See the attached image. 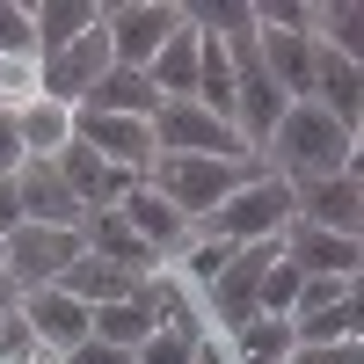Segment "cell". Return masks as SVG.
I'll return each mask as SVG.
<instances>
[{
  "mask_svg": "<svg viewBox=\"0 0 364 364\" xmlns=\"http://www.w3.org/2000/svg\"><path fill=\"white\" fill-rule=\"evenodd\" d=\"M262 154H277V182H328V175H343L350 168V154H357V139L328 117L321 102H291L284 117H277V132H269V146Z\"/></svg>",
  "mask_w": 364,
  "mask_h": 364,
  "instance_id": "1",
  "label": "cell"
},
{
  "mask_svg": "<svg viewBox=\"0 0 364 364\" xmlns=\"http://www.w3.org/2000/svg\"><path fill=\"white\" fill-rule=\"evenodd\" d=\"M248 175H262L255 161H197V154H161L154 168H146V190H154L161 204H175V219H211Z\"/></svg>",
  "mask_w": 364,
  "mask_h": 364,
  "instance_id": "2",
  "label": "cell"
},
{
  "mask_svg": "<svg viewBox=\"0 0 364 364\" xmlns=\"http://www.w3.org/2000/svg\"><path fill=\"white\" fill-rule=\"evenodd\" d=\"M291 226V182L277 175H248L240 190L204 219V240H226V248H255V240H277Z\"/></svg>",
  "mask_w": 364,
  "mask_h": 364,
  "instance_id": "3",
  "label": "cell"
},
{
  "mask_svg": "<svg viewBox=\"0 0 364 364\" xmlns=\"http://www.w3.org/2000/svg\"><path fill=\"white\" fill-rule=\"evenodd\" d=\"M80 262V226H15L0 240V269L15 291H44Z\"/></svg>",
  "mask_w": 364,
  "mask_h": 364,
  "instance_id": "4",
  "label": "cell"
},
{
  "mask_svg": "<svg viewBox=\"0 0 364 364\" xmlns=\"http://www.w3.org/2000/svg\"><path fill=\"white\" fill-rule=\"evenodd\" d=\"M182 29V8H168V0H117V8H102V37H109V66H132L146 73L154 66V51Z\"/></svg>",
  "mask_w": 364,
  "mask_h": 364,
  "instance_id": "5",
  "label": "cell"
},
{
  "mask_svg": "<svg viewBox=\"0 0 364 364\" xmlns=\"http://www.w3.org/2000/svg\"><path fill=\"white\" fill-rule=\"evenodd\" d=\"M154 154H197V161H255L248 139L233 124H219L197 102H161L154 109Z\"/></svg>",
  "mask_w": 364,
  "mask_h": 364,
  "instance_id": "6",
  "label": "cell"
},
{
  "mask_svg": "<svg viewBox=\"0 0 364 364\" xmlns=\"http://www.w3.org/2000/svg\"><path fill=\"white\" fill-rule=\"evenodd\" d=\"M102 73H109V37H102V22H95L80 44H66L58 58H37V95L58 102V109H80L87 95H95Z\"/></svg>",
  "mask_w": 364,
  "mask_h": 364,
  "instance_id": "7",
  "label": "cell"
},
{
  "mask_svg": "<svg viewBox=\"0 0 364 364\" xmlns=\"http://www.w3.org/2000/svg\"><path fill=\"white\" fill-rule=\"evenodd\" d=\"M73 139L87 154H102L109 168L124 175H146L161 154H154V124H139V117H102V109H73Z\"/></svg>",
  "mask_w": 364,
  "mask_h": 364,
  "instance_id": "8",
  "label": "cell"
},
{
  "mask_svg": "<svg viewBox=\"0 0 364 364\" xmlns=\"http://www.w3.org/2000/svg\"><path fill=\"white\" fill-rule=\"evenodd\" d=\"M291 219H306V226H321V233L357 240V226H364V182H357V175L299 182V190H291Z\"/></svg>",
  "mask_w": 364,
  "mask_h": 364,
  "instance_id": "9",
  "label": "cell"
},
{
  "mask_svg": "<svg viewBox=\"0 0 364 364\" xmlns=\"http://www.w3.org/2000/svg\"><path fill=\"white\" fill-rule=\"evenodd\" d=\"M277 255L299 269V277H357V262H364L357 240L321 233V226H306V219H291V226L277 233Z\"/></svg>",
  "mask_w": 364,
  "mask_h": 364,
  "instance_id": "10",
  "label": "cell"
},
{
  "mask_svg": "<svg viewBox=\"0 0 364 364\" xmlns=\"http://www.w3.org/2000/svg\"><path fill=\"white\" fill-rule=\"evenodd\" d=\"M15 314L29 321V336H37V350H44V357H66L73 343H87V306H80V299H66L58 284L22 291V306H15Z\"/></svg>",
  "mask_w": 364,
  "mask_h": 364,
  "instance_id": "11",
  "label": "cell"
},
{
  "mask_svg": "<svg viewBox=\"0 0 364 364\" xmlns=\"http://www.w3.org/2000/svg\"><path fill=\"white\" fill-rule=\"evenodd\" d=\"M15 204H22V226H80V219H87L80 197L58 182L51 161H22V168H15Z\"/></svg>",
  "mask_w": 364,
  "mask_h": 364,
  "instance_id": "12",
  "label": "cell"
},
{
  "mask_svg": "<svg viewBox=\"0 0 364 364\" xmlns=\"http://www.w3.org/2000/svg\"><path fill=\"white\" fill-rule=\"evenodd\" d=\"M306 102H321V109L357 139V124H364V80H357L350 58H336L328 44H314V95H306Z\"/></svg>",
  "mask_w": 364,
  "mask_h": 364,
  "instance_id": "13",
  "label": "cell"
},
{
  "mask_svg": "<svg viewBox=\"0 0 364 364\" xmlns=\"http://www.w3.org/2000/svg\"><path fill=\"white\" fill-rule=\"evenodd\" d=\"M80 248L87 255H102V262H117V269H132V277H146V269H161V255L146 248V240L117 219V211H87L80 219Z\"/></svg>",
  "mask_w": 364,
  "mask_h": 364,
  "instance_id": "14",
  "label": "cell"
},
{
  "mask_svg": "<svg viewBox=\"0 0 364 364\" xmlns=\"http://www.w3.org/2000/svg\"><path fill=\"white\" fill-rule=\"evenodd\" d=\"M95 22H102L95 0H44V8H29V29H37V58H58L66 44H80Z\"/></svg>",
  "mask_w": 364,
  "mask_h": 364,
  "instance_id": "15",
  "label": "cell"
},
{
  "mask_svg": "<svg viewBox=\"0 0 364 364\" xmlns=\"http://www.w3.org/2000/svg\"><path fill=\"white\" fill-rule=\"evenodd\" d=\"M58 291H66V299H80V306L95 314V306H117V299H132V291H139V277H132V269H117V262H102V255H87V248H80V262L66 269V277H58Z\"/></svg>",
  "mask_w": 364,
  "mask_h": 364,
  "instance_id": "16",
  "label": "cell"
},
{
  "mask_svg": "<svg viewBox=\"0 0 364 364\" xmlns=\"http://www.w3.org/2000/svg\"><path fill=\"white\" fill-rule=\"evenodd\" d=\"M80 109H102V117H139V124H154L161 87L146 80V73H132V66H109V73L95 80V95H87Z\"/></svg>",
  "mask_w": 364,
  "mask_h": 364,
  "instance_id": "17",
  "label": "cell"
},
{
  "mask_svg": "<svg viewBox=\"0 0 364 364\" xmlns=\"http://www.w3.org/2000/svg\"><path fill=\"white\" fill-rule=\"evenodd\" d=\"M117 219H124V226H132V233H139V240H146V248H154L161 262L182 248V233H190V226L175 219V204H161L154 190H146V182H139V190H132L124 204H117Z\"/></svg>",
  "mask_w": 364,
  "mask_h": 364,
  "instance_id": "18",
  "label": "cell"
},
{
  "mask_svg": "<svg viewBox=\"0 0 364 364\" xmlns=\"http://www.w3.org/2000/svg\"><path fill=\"white\" fill-rule=\"evenodd\" d=\"M8 117H15V139H22L29 161H51L58 146H73V109H58V102H44V95H29V102L8 109Z\"/></svg>",
  "mask_w": 364,
  "mask_h": 364,
  "instance_id": "19",
  "label": "cell"
},
{
  "mask_svg": "<svg viewBox=\"0 0 364 364\" xmlns=\"http://www.w3.org/2000/svg\"><path fill=\"white\" fill-rule=\"evenodd\" d=\"M146 80L161 87V102H190V87H197V29L182 22L175 37L154 51V66H146Z\"/></svg>",
  "mask_w": 364,
  "mask_h": 364,
  "instance_id": "20",
  "label": "cell"
},
{
  "mask_svg": "<svg viewBox=\"0 0 364 364\" xmlns=\"http://www.w3.org/2000/svg\"><path fill=\"white\" fill-rule=\"evenodd\" d=\"M87 336L109 343V350H139L146 336H154V314H146L139 299H117V306H95V314H87Z\"/></svg>",
  "mask_w": 364,
  "mask_h": 364,
  "instance_id": "21",
  "label": "cell"
},
{
  "mask_svg": "<svg viewBox=\"0 0 364 364\" xmlns=\"http://www.w3.org/2000/svg\"><path fill=\"white\" fill-rule=\"evenodd\" d=\"M226 343H233V364H284L291 357V321H262L255 314V321H240Z\"/></svg>",
  "mask_w": 364,
  "mask_h": 364,
  "instance_id": "22",
  "label": "cell"
},
{
  "mask_svg": "<svg viewBox=\"0 0 364 364\" xmlns=\"http://www.w3.org/2000/svg\"><path fill=\"white\" fill-rule=\"evenodd\" d=\"M291 343H299V350L357 343V299H343V306H328V314H291Z\"/></svg>",
  "mask_w": 364,
  "mask_h": 364,
  "instance_id": "23",
  "label": "cell"
},
{
  "mask_svg": "<svg viewBox=\"0 0 364 364\" xmlns=\"http://www.w3.org/2000/svg\"><path fill=\"white\" fill-rule=\"evenodd\" d=\"M197 343H204V314L175 321V328H154V336L132 350V364H190V357H197Z\"/></svg>",
  "mask_w": 364,
  "mask_h": 364,
  "instance_id": "24",
  "label": "cell"
},
{
  "mask_svg": "<svg viewBox=\"0 0 364 364\" xmlns=\"http://www.w3.org/2000/svg\"><path fill=\"white\" fill-rule=\"evenodd\" d=\"M299 284H306V277H299V269L277 255V262L262 269V284H255V314H262V321H291V306H299Z\"/></svg>",
  "mask_w": 364,
  "mask_h": 364,
  "instance_id": "25",
  "label": "cell"
},
{
  "mask_svg": "<svg viewBox=\"0 0 364 364\" xmlns=\"http://www.w3.org/2000/svg\"><path fill=\"white\" fill-rule=\"evenodd\" d=\"M226 262H233V248H226V240H197V248L175 262V284H182V291H211Z\"/></svg>",
  "mask_w": 364,
  "mask_h": 364,
  "instance_id": "26",
  "label": "cell"
},
{
  "mask_svg": "<svg viewBox=\"0 0 364 364\" xmlns=\"http://www.w3.org/2000/svg\"><path fill=\"white\" fill-rule=\"evenodd\" d=\"M0 58H37V29H29V8L0 0Z\"/></svg>",
  "mask_w": 364,
  "mask_h": 364,
  "instance_id": "27",
  "label": "cell"
},
{
  "mask_svg": "<svg viewBox=\"0 0 364 364\" xmlns=\"http://www.w3.org/2000/svg\"><path fill=\"white\" fill-rule=\"evenodd\" d=\"M343 299H357V277H306L291 314H328V306H343Z\"/></svg>",
  "mask_w": 364,
  "mask_h": 364,
  "instance_id": "28",
  "label": "cell"
},
{
  "mask_svg": "<svg viewBox=\"0 0 364 364\" xmlns=\"http://www.w3.org/2000/svg\"><path fill=\"white\" fill-rule=\"evenodd\" d=\"M58 364H132V350H109V343H95V336H87V343H73Z\"/></svg>",
  "mask_w": 364,
  "mask_h": 364,
  "instance_id": "29",
  "label": "cell"
},
{
  "mask_svg": "<svg viewBox=\"0 0 364 364\" xmlns=\"http://www.w3.org/2000/svg\"><path fill=\"white\" fill-rule=\"evenodd\" d=\"M284 364H357V343H328V350H299V343H291Z\"/></svg>",
  "mask_w": 364,
  "mask_h": 364,
  "instance_id": "30",
  "label": "cell"
},
{
  "mask_svg": "<svg viewBox=\"0 0 364 364\" xmlns=\"http://www.w3.org/2000/svg\"><path fill=\"white\" fill-rule=\"evenodd\" d=\"M22 161H29V154H22V139H15V117L0 109V175H15Z\"/></svg>",
  "mask_w": 364,
  "mask_h": 364,
  "instance_id": "31",
  "label": "cell"
},
{
  "mask_svg": "<svg viewBox=\"0 0 364 364\" xmlns=\"http://www.w3.org/2000/svg\"><path fill=\"white\" fill-rule=\"evenodd\" d=\"M22 226V204H15V175H0V240Z\"/></svg>",
  "mask_w": 364,
  "mask_h": 364,
  "instance_id": "32",
  "label": "cell"
},
{
  "mask_svg": "<svg viewBox=\"0 0 364 364\" xmlns=\"http://www.w3.org/2000/svg\"><path fill=\"white\" fill-rule=\"evenodd\" d=\"M190 364H233V357H226V350H219V343H211V336H204V343H197V357H190Z\"/></svg>",
  "mask_w": 364,
  "mask_h": 364,
  "instance_id": "33",
  "label": "cell"
}]
</instances>
